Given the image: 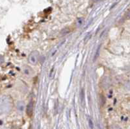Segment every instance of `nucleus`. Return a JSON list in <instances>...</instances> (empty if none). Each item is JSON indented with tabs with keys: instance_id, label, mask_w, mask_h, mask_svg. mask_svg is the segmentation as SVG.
Instances as JSON below:
<instances>
[{
	"instance_id": "obj_11",
	"label": "nucleus",
	"mask_w": 130,
	"mask_h": 129,
	"mask_svg": "<svg viewBox=\"0 0 130 129\" xmlns=\"http://www.w3.org/2000/svg\"><path fill=\"white\" fill-rule=\"evenodd\" d=\"M4 62V58L1 55H0V64H2Z\"/></svg>"
},
{
	"instance_id": "obj_7",
	"label": "nucleus",
	"mask_w": 130,
	"mask_h": 129,
	"mask_svg": "<svg viewBox=\"0 0 130 129\" xmlns=\"http://www.w3.org/2000/svg\"><path fill=\"white\" fill-rule=\"evenodd\" d=\"M23 71H24V73H25V75H31L32 74H33V71H31V69H30V68H29V67H25V68L23 69Z\"/></svg>"
},
{
	"instance_id": "obj_4",
	"label": "nucleus",
	"mask_w": 130,
	"mask_h": 129,
	"mask_svg": "<svg viewBox=\"0 0 130 129\" xmlns=\"http://www.w3.org/2000/svg\"><path fill=\"white\" fill-rule=\"evenodd\" d=\"M100 49H101V46L99 45V46H98L97 49H96L95 54H94V58H93V62L96 61V60H97L98 58H99V54H100Z\"/></svg>"
},
{
	"instance_id": "obj_9",
	"label": "nucleus",
	"mask_w": 130,
	"mask_h": 129,
	"mask_svg": "<svg viewBox=\"0 0 130 129\" xmlns=\"http://www.w3.org/2000/svg\"><path fill=\"white\" fill-rule=\"evenodd\" d=\"M110 129H122L118 125H113L110 127Z\"/></svg>"
},
{
	"instance_id": "obj_2",
	"label": "nucleus",
	"mask_w": 130,
	"mask_h": 129,
	"mask_svg": "<svg viewBox=\"0 0 130 129\" xmlns=\"http://www.w3.org/2000/svg\"><path fill=\"white\" fill-rule=\"evenodd\" d=\"M39 59V53L37 51H33L30 53L28 57V61L32 65H36Z\"/></svg>"
},
{
	"instance_id": "obj_8",
	"label": "nucleus",
	"mask_w": 130,
	"mask_h": 129,
	"mask_svg": "<svg viewBox=\"0 0 130 129\" xmlns=\"http://www.w3.org/2000/svg\"><path fill=\"white\" fill-rule=\"evenodd\" d=\"M91 36H92V34H91V33H87V34H86V36H85V37H84V40H83L85 43H87V42L89 41V40L91 39Z\"/></svg>"
},
{
	"instance_id": "obj_5",
	"label": "nucleus",
	"mask_w": 130,
	"mask_h": 129,
	"mask_svg": "<svg viewBox=\"0 0 130 129\" xmlns=\"http://www.w3.org/2000/svg\"><path fill=\"white\" fill-rule=\"evenodd\" d=\"M79 97H80L81 103L83 106V103H84V101H85V91H84V89H81V90Z\"/></svg>"
},
{
	"instance_id": "obj_3",
	"label": "nucleus",
	"mask_w": 130,
	"mask_h": 129,
	"mask_svg": "<svg viewBox=\"0 0 130 129\" xmlns=\"http://www.w3.org/2000/svg\"><path fill=\"white\" fill-rule=\"evenodd\" d=\"M33 112V102L31 101L28 103L26 108V114L29 117H31Z\"/></svg>"
},
{
	"instance_id": "obj_1",
	"label": "nucleus",
	"mask_w": 130,
	"mask_h": 129,
	"mask_svg": "<svg viewBox=\"0 0 130 129\" xmlns=\"http://www.w3.org/2000/svg\"><path fill=\"white\" fill-rule=\"evenodd\" d=\"M10 102L9 99L5 96H0V114H3L9 110Z\"/></svg>"
},
{
	"instance_id": "obj_10",
	"label": "nucleus",
	"mask_w": 130,
	"mask_h": 129,
	"mask_svg": "<svg viewBox=\"0 0 130 129\" xmlns=\"http://www.w3.org/2000/svg\"><path fill=\"white\" fill-rule=\"evenodd\" d=\"M89 127L91 128V129H93V123H92V120H91V118H89Z\"/></svg>"
},
{
	"instance_id": "obj_6",
	"label": "nucleus",
	"mask_w": 130,
	"mask_h": 129,
	"mask_svg": "<svg viewBox=\"0 0 130 129\" xmlns=\"http://www.w3.org/2000/svg\"><path fill=\"white\" fill-rule=\"evenodd\" d=\"M25 108V103L23 101H18L17 103V108L20 111H23Z\"/></svg>"
}]
</instances>
